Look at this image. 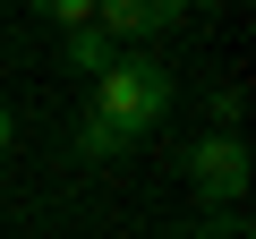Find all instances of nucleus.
Masks as SVG:
<instances>
[{
  "label": "nucleus",
  "instance_id": "7ed1b4c3",
  "mask_svg": "<svg viewBox=\"0 0 256 239\" xmlns=\"http://www.w3.org/2000/svg\"><path fill=\"white\" fill-rule=\"evenodd\" d=\"M188 0H94V34H111L120 52H137L146 34H162Z\"/></svg>",
  "mask_w": 256,
  "mask_h": 239
},
{
  "label": "nucleus",
  "instance_id": "f257e3e1",
  "mask_svg": "<svg viewBox=\"0 0 256 239\" xmlns=\"http://www.w3.org/2000/svg\"><path fill=\"white\" fill-rule=\"evenodd\" d=\"M162 111H171V77L154 68V60H137V52H120L102 77H94V128H111L120 146H137L146 128H162Z\"/></svg>",
  "mask_w": 256,
  "mask_h": 239
},
{
  "label": "nucleus",
  "instance_id": "20e7f679",
  "mask_svg": "<svg viewBox=\"0 0 256 239\" xmlns=\"http://www.w3.org/2000/svg\"><path fill=\"white\" fill-rule=\"evenodd\" d=\"M60 52H68V68H77V77H102V68L120 60V43H111V34H94V26H77V34H60Z\"/></svg>",
  "mask_w": 256,
  "mask_h": 239
},
{
  "label": "nucleus",
  "instance_id": "0eeeda50",
  "mask_svg": "<svg viewBox=\"0 0 256 239\" xmlns=\"http://www.w3.org/2000/svg\"><path fill=\"white\" fill-rule=\"evenodd\" d=\"M188 239H256V230H248V222H230V214H205Z\"/></svg>",
  "mask_w": 256,
  "mask_h": 239
},
{
  "label": "nucleus",
  "instance_id": "39448f33",
  "mask_svg": "<svg viewBox=\"0 0 256 239\" xmlns=\"http://www.w3.org/2000/svg\"><path fill=\"white\" fill-rule=\"evenodd\" d=\"M34 18H52L60 34H77V26H94V0H34Z\"/></svg>",
  "mask_w": 256,
  "mask_h": 239
},
{
  "label": "nucleus",
  "instance_id": "f03ea898",
  "mask_svg": "<svg viewBox=\"0 0 256 239\" xmlns=\"http://www.w3.org/2000/svg\"><path fill=\"white\" fill-rule=\"evenodd\" d=\"M188 188H196V205H239L248 196V146L239 137H196L188 146Z\"/></svg>",
  "mask_w": 256,
  "mask_h": 239
},
{
  "label": "nucleus",
  "instance_id": "6e6552de",
  "mask_svg": "<svg viewBox=\"0 0 256 239\" xmlns=\"http://www.w3.org/2000/svg\"><path fill=\"white\" fill-rule=\"evenodd\" d=\"M9 137H18V120H9V111H0V154H9Z\"/></svg>",
  "mask_w": 256,
  "mask_h": 239
},
{
  "label": "nucleus",
  "instance_id": "423d86ee",
  "mask_svg": "<svg viewBox=\"0 0 256 239\" xmlns=\"http://www.w3.org/2000/svg\"><path fill=\"white\" fill-rule=\"evenodd\" d=\"M77 154H86V162H111V154H128V146H120L111 128H94V120H86V128H77Z\"/></svg>",
  "mask_w": 256,
  "mask_h": 239
}]
</instances>
